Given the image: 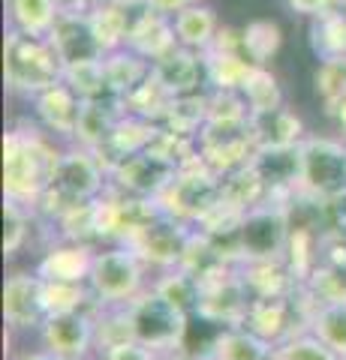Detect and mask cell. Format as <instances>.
I'll use <instances>...</instances> for the list:
<instances>
[{"label":"cell","mask_w":346,"mask_h":360,"mask_svg":"<svg viewBox=\"0 0 346 360\" xmlns=\"http://www.w3.org/2000/svg\"><path fill=\"white\" fill-rule=\"evenodd\" d=\"M4 319L9 333H39L49 319L46 279L37 270H16L4 285Z\"/></svg>","instance_id":"obj_12"},{"label":"cell","mask_w":346,"mask_h":360,"mask_svg":"<svg viewBox=\"0 0 346 360\" xmlns=\"http://www.w3.org/2000/svg\"><path fill=\"white\" fill-rule=\"evenodd\" d=\"M190 234H193V225L175 219L163 210L157 219H154L151 225H144L136 238L130 240V246L144 258L148 267L169 270V267L181 264L184 250L190 243Z\"/></svg>","instance_id":"obj_14"},{"label":"cell","mask_w":346,"mask_h":360,"mask_svg":"<svg viewBox=\"0 0 346 360\" xmlns=\"http://www.w3.org/2000/svg\"><path fill=\"white\" fill-rule=\"evenodd\" d=\"M160 360H202V357H193V354H187V352H172V354H163Z\"/></svg>","instance_id":"obj_50"},{"label":"cell","mask_w":346,"mask_h":360,"mask_svg":"<svg viewBox=\"0 0 346 360\" xmlns=\"http://www.w3.org/2000/svg\"><path fill=\"white\" fill-rule=\"evenodd\" d=\"M97 309L51 312L42 324V330L37 333L39 345L54 357H97Z\"/></svg>","instance_id":"obj_11"},{"label":"cell","mask_w":346,"mask_h":360,"mask_svg":"<svg viewBox=\"0 0 346 360\" xmlns=\"http://www.w3.org/2000/svg\"><path fill=\"white\" fill-rule=\"evenodd\" d=\"M82 105H85V99L66 82H58L33 96V117H37V123L49 135H61V139L75 141Z\"/></svg>","instance_id":"obj_16"},{"label":"cell","mask_w":346,"mask_h":360,"mask_svg":"<svg viewBox=\"0 0 346 360\" xmlns=\"http://www.w3.org/2000/svg\"><path fill=\"white\" fill-rule=\"evenodd\" d=\"M208 99H211V87L199 90V94H184L175 96V103L169 108V115L163 117L160 127L190 135V139H199V132L205 129L208 123Z\"/></svg>","instance_id":"obj_33"},{"label":"cell","mask_w":346,"mask_h":360,"mask_svg":"<svg viewBox=\"0 0 346 360\" xmlns=\"http://www.w3.org/2000/svg\"><path fill=\"white\" fill-rule=\"evenodd\" d=\"M97 360H160V354L136 340H124V342H111L106 348H99Z\"/></svg>","instance_id":"obj_44"},{"label":"cell","mask_w":346,"mask_h":360,"mask_svg":"<svg viewBox=\"0 0 346 360\" xmlns=\"http://www.w3.org/2000/svg\"><path fill=\"white\" fill-rule=\"evenodd\" d=\"M46 307L51 315L70 309H97L99 303L87 283H49L46 279Z\"/></svg>","instance_id":"obj_42"},{"label":"cell","mask_w":346,"mask_h":360,"mask_svg":"<svg viewBox=\"0 0 346 360\" xmlns=\"http://www.w3.org/2000/svg\"><path fill=\"white\" fill-rule=\"evenodd\" d=\"M301 150V193L328 201L346 193V141L307 135Z\"/></svg>","instance_id":"obj_7"},{"label":"cell","mask_w":346,"mask_h":360,"mask_svg":"<svg viewBox=\"0 0 346 360\" xmlns=\"http://www.w3.org/2000/svg\"><path fill=\"white\" fill-rule=\"evenodd\" d=\"M250 129L256 148H295L307 139L301 117L286 105L250 115Z\"/></svg>","instance_id":"obj_23"},{"label":"cell","mask_w":346,"mask_h":360,"mask_svg":"<svg viewBox=\"0 0 346 360\" xmlns=\"http://www.w3.org/2000/svg\"><path fill=\"white\" fill-rule=\"evenodd\" d=\"M61 153L42 127H13L4 135V195L33 207L49 189Z\"/></svg>","instance_id":"obj_1"},{"label":"cell","mask_w":346,"mask_h":360,"mask_svg":"<svg viewBox=\"0 0 346 360\" xmlns=\"http://www.w3.org/2000/svg\"><path fill=\"white\" fill-rule=\"evenodd\" d=\"M97 258V246L79 243V240H58L51 243L37 262V274L49 283H87L91 267Z\"/></svg>","instance_id":"obj_18"},{"label":"cell","mask_w":346,"mask_h":360,"mask_svg":"<svg viewBox=\"0 0 346 360\" xmlns=\"http://www.w3.org/2000/svg\"><path fill=\"white\" fill-rule=\"evenodd\" d=\"M196 141H199V156H202L205 165L220 177L235 172L241 165H247L256 153L250 120H235V123L208 120Z\"/></svg>","instance_id":"obj_10"},{"label":"cell","mask_w":346,"mask_h":360,"mask_svg":"<svg viewBox=\"0 0 346 360\" xmlns=\"http://www.w3.org/2000/svg\"><path fill=\"white\" fill-rule=\"evenodd\" d=\"M4 72L13 94L33 99L46 87L63 82V60L49 37H30L9 27L4 42Z\"/></svg>","instance_id":"obj_3"},{"label":"cell","mask_w":346,"mask_h":360,"mask_svg":"<svg viewBox=\"0 0 346 360\" xmlns=\"http://www.w3.org/2000/svg\"><path fill=\"white\" fill-rule=\"evenodd\" d=\"M241 96L247 99L250 115H259V111H271V108L283 105V87L268 66H253L250 78L241 87Z\"/></svg>","instance_id":"obj_38"},{"label":"cell","mask_w":346,"mask_h":360,"mask_svg":"<svg viewBox=\"0 0 346 360\" xmlns=\"http://www.w3.org/2000/svg\"><path fill=\"white\" fill-rule=\"evenodd\" d=\"M172 103H175V94L160 82L157 75H154V70H151V75L144 78L139 87H132L130 94L124 96L127 115L144 117V120H151V123H163V117L169 115Z\"/></svg>","instance_id":"obj_30"},{"label":"cell","mask_w":346,"mask_h":360,"mask_svg":"<svg viewBox=\"0 0 346 360\" xmlns=\"http://www.w3.org/2000/svg\"><path fill=\"white\" fill-rule=\"evenodd\" d=\"M49 39L54 45V51H58V58L63 60V66L106 58L103 45H99L94 25H91V13H85V9H61Z\"/></svg>","instance_id":"obj_15"},{"label":"cell","mask_w":346,"mask_h":360,"mask_svg":"<svg viewBox=\"0 0 346 360\" xmlns=\"http://www.w3.org/2000/svg\"><path fill=\"white\" fill-rule=\"evenodd\" d=\"M253 60H247L244 54L235 51H220V49H208L205 51V72H208V87L211 90H238L253 72Z\"/></svg>","instance_id":"obj_31"},{"label":"cell","mask_w":346,"mask_h":360,"mask_svg":"<svg viewBox=\"0 0 346 360\" xmlns=\"http://www.w3.org/2000/svg\"><path fill=\"white\" fill-rule=\"evenodd\" d=\"M106 189H109L106 165L97 160L94 150L73 144V148H63L58 165H54L51 184L42 193V198L33 205V210H37V217H46L54 225L66 210L91 205Z\"/></svg>","instance_id":"obj_2"},{"label":"cell","mask_w":346,"mask_h":360,"mask_svg":"<svg viewBox=\"0 0 346 360\" xmlns=\"http://www.w3.org/2000/svg\"><path fill=\"white\" fill-rule=\"evenodd\" d=\"M175 177H178V165L163 160L154 150H142V153H132L127 160H121L111 168L109 186H115L118 193H127V195H139V198H160Z\"/></svg>","instance_id":"obj_13"},{"label":"cell","mask_w":346,"mask_h":360,"mask_svg":"<svg viewBox=\"0 0 346 360\" xmlns=\"http://www.w3.org/2000/svg\"><path fill=\"white\" fill-rule=\"evenodd\" d=\"M289 238H292V219L283 201H265L241 217L238 246L241 262H265V258H283Z\"/></svg>","instance_id":"obj_8"},{"label":"cell","mask_w":346,"mask_h":360,"mask_svg":"<svg viewBox=\"0 0 346 360\" xmlns=\"http://www.w3.org/2000/svg\"><path fill=\"white\" fill-rule=\"evenodd\" d=\"M196 4H202V0H148V6L151 9H157V13L163 15H178V13H184L187 6H196Z\"/></svg>","instance_id":"obj_46"},{"label":"cell","mask_w":346,"mask_h":360,"mask_svg":"<svg viewBox=\"0 0 346 360\" xmlns=\"http://www.w3.org/2000/svg\"><path fill=\"white\" fill-rule=\"evenodd\" d=\"M220 201L241 210V213H247L256 205L271 201V193H268L265 180L256 174V168L247 162V165H241V168H235V172L220 177Z\"/></svg>","instance_id":"obj_26"},{"label":"cell","mask_w":346,"mask_h":360,"mask_svg":"<svg viewBox=\"0 0 346 360\" xmlns=\"http://www.w3.org/2000/svg\"><path fill=\"white\" fill-rule=\"evenodd\" d=\"M127 319H130L132 340L154 348L163 357L172 352H184L190 319L193 315L178 309L175 303H169L160 291H154L148 285L136 300L127 303Z\"/></svg>","instance_id":"obj_5"},{"label":"cell","mask_w":346,"mask_h":360,"mask_svg":"<svg viewBox=\"0 0 346 360\" xmlns=\"http://www.w3.org/2000/svg\"><path fill=\"white\" fill-rule=\"evenodd\" d=\"M33 219H37V210L30 205H21L16 198L4 201V255L6 258H16L27 246Z\"/></svg>","instance_id":"obj_37"},{"label":"cell","mask_w":346,"mask_h":360,"mask_svg":"<svg viewBox=\"0 0 346 360\" xmlns=\"http://www.w3.org/2000/svg\"><path fill=\"white\" fill-rule=\"evenodd\" d=\"M304 288L316 303H340L346 300V267L319 262L314 274L304 279Z\"/></svg>","instance_id":"obj_41"},{"label":"cell","mask_w":346,"mask_h":360,"mask_svg":"<svg viewBox=\"0 0 346 360\" xmlns=\"http://www.w3.org/2000/svg\"><path fill=\"white\" fill-rule=\"evenodd\" d=\"M241 37H244V54H247L256 66H268L283 45V30L268 18L250 21L247 27H241Z\"/></svg>","instance_id":"obj_36"},{"label":"cell","mask_w":346,"mask_h":360,"mask_svg":"<svg viewBox=\"0 0 346 360\" xmlns=\"http://www.w3.org/2000/svg\"><path fill=\"white\" fill-rule=\"evenodd\" d=\"M127 49L142 54L144 60L157 63L166 58L172 49H178V37H175V21L172 15H163L157 9L144 6L142 13L132 18L130 37H127Z\"/></svg>","instance_id":"obj_19"},{"label":"cell","mask_w":346,"mask_h":360,"mask_svg":"<svg viewBox=\"0 0 346 360\" xmlns=\"http://www.w3.org/2000/svg\"><path fill=\"white\" fill-rule=\"evenodd\" d=\"M16 360H58V357H54L51 352H46V348H42V345H39V348H37V352H21V354H18Z\"/></svg>","instance_id":"obj_48"},{"label":"cell","mask_w":346,"mask_h":360,"mask_svg":"<svg viewBox=\"0 0 346 360\" xmlns=\"http://www.w3.org/2000/svg\"><path fill=\"white\" fill-rule=\"evenodd\" d=\"M58 360H97V357H58Z\"/></svg>","instance_id":"obj_51"},{"label":"cell","mask_w":346,"mask_h":360,"mask_svg":"<svg viewBox=\"0 0 346 360\" xmlns=\"http://www.w3.org/2000/svg\"><path fill=\"white\" fill-rule=\"evenodd\" d=\"M157 127L160 123H151V120L136 117V115H124L115 123V129H111L106 144H99V148L94 150L97 160L106 165L109 177H111V168H115L121 160H127V156H132V153L148 150V144L154 139V132H157Z\"/></svg>","instance_id":"obj_21"},{"label":"cell","mask_w":346,"mask_h":360,"mask_svg":"<svg viewBox=\"0 0 346 360\" xmlns=\"http://www.w3.org/2000/svg\"><path fill=\"white\" fill-rule=\"evenodd\" d=\"M274 348L277 345L238 324V328H220L202 360H271Z\"/></svg>","instance_id":"obj_25"},{"label":"cell","mask_w":346,"mask_h":360,"mask_svg":"<svg viewBox=\"0 0 346 360\" xmlns=\"http://www.w3.org/2000/svg\"><path fill=\"white\" fill-rule=\"evenodd\" d=\"M253 303V295L247 283H244L238 264H229L202 283V300L193 319H202L205 324H217V328H238L247 319V309Z\"/></svg>","instance_id":"obj_9"},{"label":"cell","mask_w":346,"mask_h":360,"mask_svg":"<svg viewBox=\"0 0 346 360\" xmlns=\"http://www.w3.org/2000/svg\"><path fill=\"white\" fill-rule=\"evenodd\" d=\"M250 165L265 180L271 201H289L301 189V150L295 148H256Z\"/></svg>","instance_id":"obj_17"},{"label":"cell","mask_w":346,"mask_h":360,"mask_svg":"<svg viewBox=\"0 0 346 360\" xmlns=\"http://www.w3.org/2000/svg\"><path fill=\"white\" fill-rule=\"evenodd\" d=\"M307 333H314L319 342H326L331 352H338L346 360V300L319 303Z\"/></svg>","instance_id":"obj_35"},{"label":"cell","mask_w":346,"mask_h":360,"mask_svg":"<svg viewBox=\"0 0 346 360\" xmlns=\"http://www.w3.org/2000/svg\"><path fill=\"white\" fill-rule=\"evenodd\" d=\"M6 13L13 30L30 33V37H49L61 15V6L58 0H6Z\"/></svg>","instance_id":"obj_32"},{"label":"cell","mask_w":346,"mask_h":360,"mask_svg":"<svg viewBox=\"0 0 346 360\" xmlns=\"http://www.w3.org/2000/svg\"><path fill=\"white\" fill-rule=\"evenodd\" d=\"M244 283L253 297H283L292 295L301 279L292 274L286 258H265V262H241L238 264Z\"/></svg>","instance_id":"obj_24"},{"label":"cell","mask_w":346,"mask_h":360,"mask_svg":"<svg viewBox=\"0 0 346 360\" xmlns=\"http://www.w3.org/2000/svg\"><path fill=\"white\" fill-rule=\"evenodd\" d=\"M346 0H286V6L292 9L295 15H304V18H316L322 13H328L334 6H343Z\"/></svg>","instance_id":"obj_45"},{"label":"cell","mask_w":346,"mask_h":360,"mask_svg":"<svg viewBox=\"0 0 346 360\" xmlns=\"http://www.w3.org/2000/svg\"><path fill=\"white\" fill-rule=\"evenodd\" d=\"M151 288L160 291L166 300L175 303L178 309H184L190 315H196L199 300H202V283H199V279L184 267L160 270V279H154Z\"/></svg>","instance_id":"obj_34"},{"label":"cell","mask_w":346,"mask_h":360,"mask_svg":"<svg viewBox=\"0 0 346 360\" xmlns=\"http://www.w3.org/2000/svg\"><path fill=\"white\" fill-rule=\"evenodd\" d=\"M144 274L148 264L130 243H109L97 250L87 285L99 307H127L151 285Z\"/></svg>","instance_id":"obj_4"},{"label":"cell","mask_w":346,"mask_h":360,"mask_svg":"<svg viewBox=\"0 0 346 360\" xmlns=\"http://www.w3.org/2000/svg\"><path fill=\"white\" fill-rule=\"evenodd\" d=\"M157 201L169 217L196 229L220 205V174L211 172L202 156H196L193 162L178 168V177Z\"/></svg>","instance_id":"obj_6"},{"label":"cell","mask_w":346,"mask_h":360,"mask_svg":"<svg viewBox=\"0 0 346 360\" xmlns=\"http://www.w3.org/2000/svg\"><path fill=\"white\" fill-rule=\"evenodd\" d=\"M127 115L124 99L121 96H103V99H85L79 129H75V141L87 150H97L99 144H106V139L115 129V123Z\"/></svg>","instance_id":"obj_22"},{"label":"cell","mask_w":346,"mask_h":360,"mask_svg":"<svg viewBox=\"0 0 346 360\" xmlns=\"http://www.w3.org/2000/svg\"><path fill=\"white\" fill-rule=\"evenodd\" d=\"M63 82L70 84L82 99H103V96H115L106 82V66L103 60H87V63H75V66H63Z\"/></svg>","instance_id":"obj_40"},{"label":"cell","mask_w":346,"mask_h":360,"mask_svg":"<svg viewBox=\"0 0 346 360\" xmlns=\"http://www.w3.org/2000/svg\"><path fill=\"white\" fill-rule=\"evenodd\" d=\"M61 9H85L87 13V0H58Z\"/></svg>","instance_id":"obj_49"},{"label":"cell","mask_w":346,"mask_h":360,"mask_svg":"<svg viewBox=\"0 0 346 360\" xmlns=\"http://www.w3.org/2000/svg\"><path fill=\"white\" fill-rule=\"evenodd\" d=\"M271 360H343V357L331 352L326 342H319L314 333H301L295 340L277 345Z\"/></svg>","instance_id":"obj_43"},{"label":"cell","mask_w":346,"mask_h":360,"mask_svg":"<svg viewBox=\"0 0 346 360\" xmlns=\"http://www.w3.org/2000/svg\"><path fill=\"white\" fill-rule=\"evenodd\" d=\"M103 66H106V82L111 87V94L121 96V99H124L132 87H139L154 70L151 60H144L142 54L127 49V45L118 51H109L103 58Z\"/></svg>","instance_id":"obj_29"},{"label":"cell","mask_w":346,"mask_h":360,"mask_svg":"<svg viewBox=\"0 0 346 360\" xmlns=\"http://www.w3.org/2000/svg\"><path fill=\"white\" fill-rule=\"evenodd\" d=\"M172 21H175L178 45H184V49H193V51H199V54H205L211 45H214L217 33H220L214 9L205 6V4L187 6L184 13H178Z\"/></svg>","instance_id":"obj_27"},{"label":"cell","mask_w":346,"mask_h":360,"mask_svg":"<svg viewBox=\"0 0 346 360\" xmlns=\"http://www.w3.org/2000/svg\"><path fill=\"white\" fill-rule=\"evenodd\" d=\"M154 75H157L175 96L208 90L205 54H199L193 49H184V45H178V49H172L166 58H160L157 63H154Z\"/></svg>","instance_id":"obj_20"},{"label":"cell","mask_w":346,"mask_h":360,"mask_svg":"<svg viewBox=\"0 0 346 360\" xmlns=\"http://www.w3.org/2000/svg\"><path fill=\"white\" fill-rule=\"evenodd\" d=\"M328 117L334 120V127H338V132L343 135V141H346V103H340L334 111H328Z\"/></svg>","instance_id":"obj_47"},{"label":"cell","mask_w":346,"mask_h":360,"mask_svg":"<svg viewBox=\"0 0 346 360\" xmlns=\"http://www.w3.org/2000/svg\"><path fill=\"white\" fill-rule=\"evenodd\" d=\"M314 90H316L322 108H326V115L338 108L340 103H346V58L319 60L314 72Z\"/></svg>","instance_id":"obj_39"},{"label":"cell","mask_w":346,"mask_h":360,"mask_svg":"<svg viewBox=\"0 0 346 360\" xmlns=\"http://www.w3.org/2000/svg\"><path fill=\"white\" fill-rule=\"evenodd\" d=\"M310 51L316 60L346 58V4L310 18Z\"/></svg>","instance_id":"obj_28"}]
</instances>
